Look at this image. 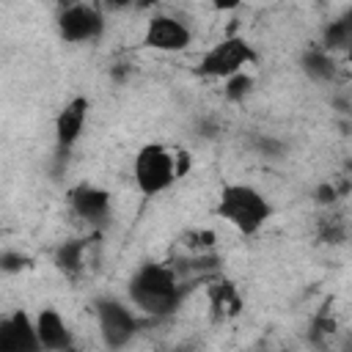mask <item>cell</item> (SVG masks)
<instances>
[{
    "label": "cell",
    "mask_w": 352,
    "mask_h": 352,
    "mask_svg": "<svg viewBox=\"0 0 352 352\" xmlns=\"http://www.w3.org/2000/svg\"><path fill=\"white\" fill-rule=\"evenodd\" d=\"M129 302L148 316H170L182 302V286L176 270L168 264L146 261L140 264L126 283Z\"/></svg>",
    "instance_id": "obj_1"
},
{
    "label": "cell",
    "mask_w": 352,
    "mask_h": 352,
    "mask_svg": "<svg viewBox=\"0 0 352 352\" xmlns=\"http://www.w3.org/2000/svg\"><path fill=\"white\" fill-rule=\"evenodd\" d=\"M214 212L242 236H253L272 217V204L250 184H223Z\"/></svg>",
    "instance_id": "obj_2"
},
{
    "label": "cell",
    "mask_w": 352,
    "mask_h": 352,
    "mask_svg": "<svg viewBox=\"0 0 352 352\" xmlns=\"http://www.w3.org/2000/svg\"><path fill=\"white\" fill-rule=\"evenodd\" d=\"M179 176L182 168L176 162V154L165 143H146L138 148L132 160V179L146 198L165 192Z\"/></svg>",
    "instance_id": "obj_3"
},
{
    "label": "cell",
    "mask_w": 352,
    "mask_h": 352,
    "mask_svg": "<svg viewBox=\"0 0 352 352\" xmlns=\"http://www.w3.org/2000/svg\"><path fill=\"white\" fill-rule=\"evenodd\" d=\"M94 314H96V324H99V333H102V341L104 346L110 349H121L126 346L135 333H138V316L132 314V308L118 300V297H96L94 300Z\"/></svg>",
    "instance_id": "obj_4"
},
{
    "label": "cell",
    "mask_w": 352,
    "mask_h": 352,
    "mask_svg": "<svg viewBox=\"0 0 352 352\" xmlns=\"http://www.w3.org/2000/svg\"><path fill=\"white\" fill-rule=\"evenodd\" d=\"M253 60H256L253 47L242 36H228L220 44H214L212 50L204 52V58L198 60L195 72L201 77H209V80H226V77L242 72Z\"/></svg>",
    "instance_id": "obj_5"
},
{
    "label": "cell",
    "mask_w": 352,
    "mask_h": 352,
    "mask_svg": "<svg viewBox=\"0 0 352 352\" xmlns=\"http://www.w3.org/2000/svg\"><path fill=\"white\" fill-rule=\"evenodd\" d=\"M58 36L66 44H88L104 33V14L94 3H77L72 8L58 11Z\"/></svg>",
    "instance_id": "obj_6"
},
{
    "label": "cell",
    "mask_w": 352,
    "mask_h": 352,
    "mask_svg": "<svg viewBox=\"0 0 352 352\" xmlns=\"http://www.w3.org/2000/svg\"><path fill=\"white\" fill-rule=\"evenodd\" d=\"M192 41V33L184 22H179L170 14H154L146 22V33H143V47L157 50V52H182L187 50Z\"/></svg>",
    "instance_id": "obj_7"
},
{
    "label": "cell",
    "mask_w": 352,
    "mask_h": 352,
    "mask_svg": "<svg viewBox=\"0 0 352 352\" xmlns=\"http://www.w3.org/2000/svg\"><path fill=\"white\" fill-rule=\"evenodd\" d=\"M88 110H91L88 96H74L55 116V146H58L60 157H66L72 151V146L80 140L85 121H88Z\"/></svg>",
    "instance_id": "obj_8"
},
{
    "label": "cell",
    "mask_w": 352,
    "mask_h": 352,
    "mask_svg": "<svg viewBox=\"0 0 352 352\" xmlns=\"http://www.w3.org/2000/svg\"><path fill=\"white\" fill-rule=\"evenodd\" d=\"M69 206L72 212L85 220L88 226H104L110 220V192L96 184H77L69 190Z\"/></svg>",
    "instance_id": "obj_9"
},
{
    "label": "cell",
    "mask_w": 352,
    "mask_h": 352,
    "mask_svg": "<svg viewBox=\"0 0 352 352\" xmlns=\"http://www.w3.org/2000/svg\"><path fill=\"white\" fill-rule=\"evenodd\" d=\"M0 349L3 352H38L41 344L36 333V319H30L22 308L0 319Z\"/></svg>",
    "instance_id": "obj_10"
},
{
    "label": "cell",
    "mask_w": 352,
    "mask_h": 352,
    "mask_svg": "<svg viewBox=\"0 0 352 352\" xmlns=\"http://www.w3.org/2000/svg\"><path fill=\"white\" fill-rule=\"evenodd\" d=\"M36 333H38V344L44 352H66L74 346L72 330L55 308H41L36 314Z\"/></svg>",
    "instance_id": "obj_11"
},
{
    "label": "cell",
    "mask_w": 352,
    "mask_h": 352,
    "mask_svg": "<svg viewBox=\"0 0 352 352\" xmlns=\"http://www.w3.org/2000/svg\"><path fill=\"white\" fill-rule=\"evenodd\" d=\"M300 66H302V72H305L308 80L322 82V85H327V82H333L338 77V63H336L333 52L324 50V47L305 50L302 58H300Z\"/></svg>",
    "instance_id": "obj_12"
},
{
    "label": "cell",
    "mask_w": 352,
    "mask_h": 352,
    "mask_svg": "<svg viewBox=\"0 0 352 352\" xmlns=\"http://www.w3.org/2000/svg\"><path fill=\"white\" fill-rule=\"evenodd\" d=\"M322 47L330 52H346L352 47V6L322 28Z\"/></svg>",
    "instance_id": "obj_13"
},
{
    "label": "cell",
    "mask_w": 352,
    "mask_h": 352,
    "mask_svg": "<svg viewBox=\"0 0 352 352\" xmlns=\"http://www.w3.org/2000/svg\"><path fill=\"white\" fill-rule=\"evenodd\" d=\"M85 248H88L85 239L63 242V245L55 250V267H58L60 272H66V275L82 272V267H85Z\"/></svg>",
    "instance_id": "obj_14"
},
{
    "label": "cell",
    "mask_w": 352,
    "mask_h": 352,
    "mask_svg": "<svg viewBox=\"0 0 352 352\" xmlns=\"http://www.w3.org/2000/svg\"><path fill=\"white\" fill-rule=\"evenodd\" d=\"M223 94H226L228 102H242V99H248V96L253 94V77H250L245 69L236 72V74H231V77H226Z\"/></svg>",
    "instance_id": "obj_15"
},
{
    "label": "cell",
    "mask_w": 352,
    "mask_h": 352,
    "mask_svg": "<svg viewBox=\"0 0 352 352\" xmlns=\"http://www.w3.org/2000/svg\"><path fill=\"white\" fill-rule=\"evenodd\" d=\"M25 267H30V258L22 256L19 250H3V253H0V270H3V272L14 275V272H22Z\"/></svg>",
    "instance_id": "obj_16"
},
{
    "label": "cell",
    "mask_w": 352,
    "mask_h": 352,
    "mask_svg": "<svg viewBox=\"0 0 352 352\" xmlns=\"http://www.w3.org/2000/svg\"><path fill=\"white\" fill-rule=\"evenodd\" d=\"M135 0H102V8L104 11H110V14H116V11H124V8H129Z\"/></svg>",
    "instance_id": "obj_17"
},
{
    "label": "cell",
    "mask_w": 352,
    "mask_h": 352,
    "mask_svg": "<svg viewBox=\"0 0 352 352\" xmlns=\"http://www.w3.org/2000/svg\"><path fill=\"white\" fill-rule=\"evenodd\" d=\"M316 195H319V198H316L319 204H333V201H336V190H333L330 184H322V187L316 190Z\"/></svg>",
    "instance_id": "obj_18"
},
{
    "label": "cell",
    "mask_w": 352,
    "mask_h": 352,
    "mask_svg": "<svg viewBox=\"0 0 352 352\" xmlns=\"http://www.w3.org/2000/svg\"><path fill=\"white\" fill-rule=\"evenodd\" d=\"M239 3L242 0H212V8L214 11H234V8H239Z\"/></svg>",
    "instance_id": "obj_19"
},
{
    "label": "cell",
    "mask_w": 352,
    "mask_h": 352,
    "mask_svg": "<svg viewBox=\"0 0 352 352\" xmlns=\"http://www.w3.org/2000/svg\"><path fill=\"white\" fill-rule=\"evenodd\" d=\"M77 3H85V0H55L58 11H63V8H72V6H77Z\"/></svg>",
    "instance_id": "obj_20"
},
{
    "label": "cell",
    "mask_w": 352,
    "mask_h": 352,
    "mask_svg": "<svg viewBox=\"0 0 352 352\" xmlns=\"http://www.w3.org/2000/svg\"><path fill=\"white\" fill-rule=\"evenodd\" d=\"M346 58H349V63H352V47H349V50H346Z\"/></svg>",
    "instance_id": "obj_21"
}]
</instances>
